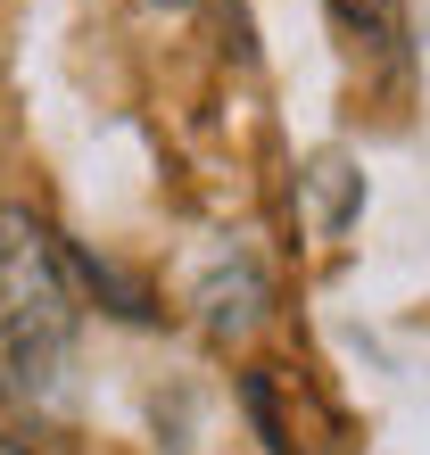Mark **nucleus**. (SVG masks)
<instances>
[{
    "instance_id": "f257e3e1",
    "label": "nucleus",
    "mask_w": 430,
    "mask_h": 455,
    "mask_svg": "<svg viewBox=\"0 0 430 455\" xmlns=\"http://www.w3.org/2000/svg\"><path fill=\"white\" fill-rule=\"evenodd\" d=\"M75 339V282L34 207H0V389L50 397Z\"/></svg>"
},
{
    "instance_id": "f03ea898",
    "label": "nucleus",
    "mask_w": 430,
    "mask_h": 455,
    "mask_svg": "<svg viewBox=\"0 0 430 455\" xmlns=\"http://www.w3.org/2000/svg\"><path fill=\"white\" fill-rule=\"evenodd\" d=\"M331 17L356 50H381V59L406 50V0H331Z\"/></svg>"
},
{
    "instance_id": "7ed1b4c3",
    "label": "nucleus",
    "mask_w": 430,
    "mask_h": 455,
    "mask_svg": "<svg viewBox=\"0 0 430 455\" xmlns=\"http://www.w3.org/2000/svg\"><path fill=\"white\" fill-rule=\"evenodd\" d=\"M0 455H34V447H17V439H9V431H0Z\"/></svg>"
},
{
    "instance_id": "20e7f679",
    "label": "nucleus",
    "mask_w": 430,
    "mask_h": 455,
    "mask_svg": "<svg viewBox=\"0 0 430 455\" xmlns=\"http://www.w3.org/2000/svg\"><path fill=\"white\" fill-rule=\"evenodd\" d=\"M149 9H191V0H149Z\"/></svg>"
}]
</instances>
